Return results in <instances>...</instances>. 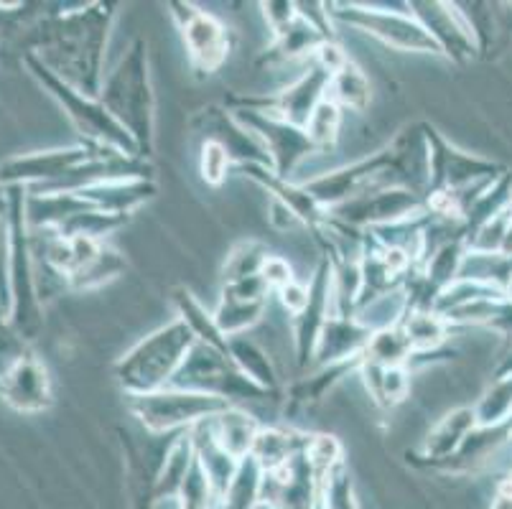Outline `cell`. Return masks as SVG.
<instances>
[{
	"label": "cell",
	"mask_w": 512,
	"mask_h": 509,
	"mask_svg": "<svg viewBox=\"0 0 512 509\" xmlns=\"http://www.w3.org/2000/svg\"><path fill=\"white\" fill-rule=\"evenodd\" d=\"M209 426H212L214 438H217V443L225 448L227 454L235 461H242L253 451L255 438H258L263 423L255 415H250L248 410H242L240 405H230L225 413L214 415L209 420Z\"/></svg>",
	"instance_id": "obj_23"
},
{
	"label": "cell",
	"mask_w": 512,
	"mask_h": 509,
	"mask_svg": "<svg viewBox=\"0 0 512 509\" xmlns=\"http://www.w3.org/2000/svg\"><path fill=\"white\" fill-rule=\"evenodd\" d=\"M278 298H281L283 308L288 311V316H299L301 311L306 308V303H309V283H301V280H293L291 286H286L283 291L276 293Z\"/></svg>",
	"instance_id": "obj_38"
},
{
	"label": "cell",
	"mask_w": 512,
	"mask_h": 509,
	"mask_svg": "<svg viewBox=\"0 0 512 509\" xmlns=\"http://www.w3.org/2000/svg\"><path fill=\"white\" fill-rule=\"evenodd\" d=\"M26 186H8V232H11V308L8 324L26 347L36 342L44 329V303L36 286L34 247L26 219Z\"/></svg>",
	"instance_id": "obj_4"
},
{
	"label": "cell",
	"mask_w": 512,
	"mask_h": 509,
	"mask_svg": "<svg viewBox=\"0 0 512 509\" xmlns=\"http://www.w3.org/2000/svg\"><path fill=\"white\" fill-rule=\"evenodd\" d=\"M169 387L176 390H192L204 392V395H214V398L227 400L230 405L237 403H263V400H281L273 392L263 390L255 385L250 377L242 375L237 370V364L232 362L227 354L217 352L204 344H194L189 357L184 359L181 370L176 372Z\"/></svg>",
	"instance_id": "obj_8"
},
{
	"label": "cell",
	"mask_w": 512,
	"mask_h": 509,
	"mask_svg": "<svg viewBox=\"0 0 512 509\" xmlns=\"http://www.w3.org/2000/svg\"><path fill=\"white\" fill-rule=\"evenodd\" d=\"M370 339L372 331L365 329L355 316L332 314L329 316L327 326H324V331H321L309 370L349 362V359H360L365 347L370 344Z\"/></svg>",
	"instance_id": "obj_21"
},
{
	"label": "cell",
	"mask_w": 512,
	"mask_h": 509,
	"mask_svg": "<svg viewBox=\"0 0 512 509\" xmlns=\"http://www.w3.org/2000/svg\"><path fill=\"white\" fill-rule=\"evenodd\" d=\"M260 278L265 280V286L271 288V293L283 291L286 286H291L293 280H299L293 275L291 263L286 258H281V255H268V260L260 268Z\"/></svg>",
	"instance_id": "obj_36"
},
{
	"label": "cell",
	"mask_w": 512,
	"mask_h": 509,
	"mask_svg": "<svg viewBox=\"0 0 512 509\" xmlns=\"http://www.w3.org/2000/svg\"><path fill=\"white\" fill-rule=\"evenodd\" d=\"M156 181L153 179H133V181H110V184L87 186V189L72 191L79 199H85L95 209L105 214H118V217H130L141 209L143 204L151 202L156 196Z\"/></svg>",
	"instance_id": "obj_22"
},
{
	"label": "cell",
	"mask_w": 512,
	"mask_h": 509,
	"mask_svg": "<svg viewBox=\"0 0 512 509\" xmlns=\"http://www.w3.org/2000/svg\"><path fill=\"white\" fill-rule=\"evenodd\" d=\"M0 398L18 413H44L54 405V387L46 364L34 349H23L0 375Z\"/></svg>",
	"instance_id": "obj_15"
},
{
	"label": "cell",
	"mask_w": 512,
	"mask_h": 509,
	"mask_svg": "<svg viewBox=\"0 0 512 509\" xmlns=\"http://www.w3.org/2000/svg\"><path fill=\"white\" fill-rule=\"evenodd\" d=\"M194 344H197V339H194L192 331L186 329L184 321H169L166 326L148 334L146 339H141L136 347L115 362V382L123 387L128 398L164 390L171 385L176 372L181 370V364L189 357Z\"/></svg>",
	"instance_id": "obj_5"
},
{
	"label": "cell",
	"mask_w": 512,
	"mask_h": 509,
	"mask_svg": "<svg viewBox=\"0 0 512 509\" xmlns=\"http://www.w3.org/2000/svg\"><path fill=\"white\" fill-rule=\"evenodd\" d=\"M332 265L321 258L314 278L309 280V303L299 316H293V349H296V367L299 372H309L311 359H314L319 336L327 326L329 316L334 314V296H332Z\"/></svg>",
	"instance_id": "obj_16"
},
{
	"label": "cell",
	"mask_w": 512,
	"mask_h": 509,
	"mask_svg": "<svg viewBox=\"0 0 512 509\" xmlns=\"http://www.w3.org/2000/svg\"><path fill=\"white\" fill-rule=\"evenodd\" d=\"M327 212L349 227L372 230V227H385V224L421 217V214H426V199L408 189H388L357 196L352 202H344L339 207L327 209Z\"/></svg>",
	"instance_id": "obj_14"
},
{
	"label": "cell",
	"mask_w": 512,
	"mask_h": 509,
	"mask_svg": "<svg viewBox=\"0 0 512 509\" xmlns=\"http://www.w3.org/2000/svg\"><path fill=\"white\" fill-rule=\"evenodd\" d=\"M311 441V433L293 431V428H278V426H263L260 428L255 446L250 451L255 461L263 466V471H271L276 466L286 464L293 456L304 454L306 446Z\"/></svg>",
	"instance_id": "obj_27"
},
{
	"label": "cell",
	"mask_w": 512,
	"mask_h": 509,
	"mask_svg": "<svg viewBox=\"0 0 512 509\" xmlns=\"http://www.w3.org/2000/svg\"><path fill=\"white\" fill-rule=\"evenodd\" d=\"M268 298H271V288L265 286V280L260 275L222 283L220 303L212 311V316L227 339L240 336L263 319Z\"/></svg>",
	"instance_id": "obj_18"
},
{
	"label": "cell",
	"mask_w": 512,
	"mask_h": 509,
	"mask_svg": "<svg viewBox=\"0 0 512 509\" xmlns=\"http://www.w3.org/2000/svg\"><path fill=\"white\" fill-rule=\"evenodd\" d=\"M360 370V359H349V362L329 364V367H319V370H309L288 387V403L291 405H316L327 398L329 392L337 387V382L342 377H347L349 372Z\"/></svg>",
	"instance_id": "obj_28"
},
{
	"label": "cell",
	"mask_w": 512,
	"mask_h": 509,
	"mask_svg": "<svg viewBox=\"0 0 512 509\" xmlns=\"http://www.w3.org/2000/svg\"><path fill=\"white\" fill-rule=\"evenodd\" d=\"M271 224L276 227V230L286 232L301 222H299V217H296V214L286 207V204L278 202V199H271Z\"/></svg>",
	"instance_id": "obj_39"
},
{
	"label": "cell",
	"mask_w": 512,
	"mask_h": 509,
	"mask_svg": "<svg viewBox=\"0 0 512 509\" xmlns=\"http://www.w3.org/2000/svg\"><path fill=\"white\" fill-rule=\"evenodd\" d=\"M357 372L365 382L367 395L380 410H395L411 392V367H380L360 359Z\"/></svg>",
	"instance_id": "obj_25"
},
{
	"label": "cell",
	"mask_w": 512,
	"mask_h": 509,
	"mask_svg": "<svg viewBox=\"0 0 512 509\" xmlns=\"http://www.w3.org/2000/svg\"><path fill=\"white\" fill-rule=\"evenodd\" d=\"M342 120L344 110L327 97L324 102H319V107L314 110V115L306 123V135L314 143V148L319 153H332L337 148L339 133H342Z\"/></svg>",
	"instance_id": "obj_32"
},
{
	"label": "cell",
	"mask_w": 512,
	"mask_h": 509,
	"mask_svg": "<svg viewBox=\"0 0 512 509\" xmlns=\"http://www.w3.org/2000/svg\"><path fill=\"white\" fill-rule=\"evenodd\" d=\"M260 8H263L265 23H268L271 34H276L283 26H288L296 18V13H299V3H286V0L283 3H260Z\"/></svg>",
	"instance_id": "obj_37"
},
{
	"label": "cell",
	"mask_w": 512,
	"mask_h": 509,
	"mask_svg": "<svg viewBox=\"0 0 512 509\" xmlns=\"http://www.w3.org/2000/svg\"><path fill=\"white\" fill-rule=\"evenodd\" d=\"M332 26H349L406 54H436L441 49L426 34V28L416 21L411 11H390V8L367 6V3H324Z\"/></svg>",
	"instance_id": "obj_7"
},
{
	"label": "cell",
	"mask_w": 512,
	"mask_h": 509,
	"mask_svg": "<svg viewBox=\"0 0 512 509\" xmlns=\"http://www.w3.org/2000/svg\"><path fill=\"white\" fill-rule=\"evenodd\" d=\"M400 326L411 339L416 354H436L446 342V336L451 334V324L436 311H408Z\"/></svg>",
	"instance_id": "obj_31"
},
{
	"label": "cell",
	"mask_w": 512,
	"mask_h": 509,
	"mask_svg": "<svg viewBox=\"0 0 512 509\" xmlns=\"http://www.w3.org/2000/svg\"><path fill=\"white\" fill-rule=\"evenodd\" d=\"M230 359L237 364V370L245 377H250L255 385H260L263 390L283 398L281 380H278V372L276 367H273L271 357H268L258 344L250 342L248 336H230Z\"/></svg>",
	"instance_id": "obj_29"
},
{
	"label": "cell",
	"mask_w": 512,
	"mask_h": 509,
	"mask_svg": "<svg viewBox=\"0 0 512 509\" xmlns=\"http://www.w3.org/2000/svg\"><path fill=\"white\" fill-rule=\"evenodd\" d=\"M268 247L258 240H242L230 250L222 268V283H232V280L250 278V275H260V268L268 260Z\"/></svg>",
	"instance_id": "obj_33"
},
{
	"label": "cell",
	"mask_w": 512,
	"mask_h": 509,
	"mask_svg": "<svg viewBox=\"0 0 512 509\" xmlns=\"http://www.w3.org/2000/svg\"><path fill=\"white\" fill-rule=\"evenodd\" d=\"M408 11L426 28V34L436 41L441 54L454 59V62H464L472 54V26L462 11H456V6L413 0V3H408Z\"/></svg>",
	"instance_id": "obj_19"
},
{
	"label": "cell",
	"mask_w": 512,
	"mask_h": 509,
	"mask_svg": "<svg viewBox=\"0 0 512 509\" xmlns=\"http://www.w3.org/2000/svg\"><path fill=\"white\" fill-rule=\"evenodd\" d=\"M23 62L29 67V72L39 79L41 87H44V90L59 102V107L67 112L69 123H72V128L77 130L79 135V143L100 148V151L120 153V156L141 158L136 140L125 133V128H120L118 120L105 110V105H102L97 97L79 95V92L72 90L69 84H64L62 79L54 77V74L41 64L39 56L23 54Z\"/></svg>",
	"instance_id": "obj_6"
},
{
	"label": "cell",
	"mask_w": 512,
	"mask_h": 509,
	"mask_svg": "<svg viewBox=\"0 0 512 509\" xmlns=\"http://www.w3.org/2000/svg\"><path fill=\"white\" fill-rule=\"evenodd\" d=\"M171 303H174V308H176V319L184 321L186 329L192 331L194 339H197V344L212 347V349H217V352H222L230 357V339H227V336L220 331V326H217V321H214L212 311H207V308L197 301V296H194L189 288H184V286L174 288V291H171Z\"/></svg>",
	"instance_id": "obj_24"
},
{
	"label": "cell",
	"mask_w": 512,
	"mask_h": 509,
	"mask_svg": "<svg viewBox=\"0 0 512 509\" xmlns=\"http://www.w3.org/2000/svg\"><path fill=\"white\" fill-rule=\"evenodd\" d=\"M0 308H11V232L8 219L0 217Z\"/></svg>",
	"instance_id": "obj_35"
},
{
	"label": "cell",
	"mask_w": 512,
	"mask_h": 509,
	"mask_svg": "<svg viewBox=\"0 0 512 509\" xmlns=\"http://www.w3.org/2000/svg\"><path fill=\"white\" fill-rule=\"evenodd\" d=\"M0 217H8V186L0 184Z\"/></svg>",
	"instance_id": "obj_40"
},
{
	"label": "cell",
	"mask_w": 512,
	"mask_h": 509,
	"mask_svg": "<svg viewBox=\"0 0 512 509\" xmlns=\"http://www.w3.org/2000/svg\"><path fill=\"white\" fill-rule=\"evenodd\" d=\"M128 408L148 433H153V436H174V433L189 431L202 420L225 413L230 403L222 398H214V395H204V392L164 387L158 392L128 398Z\"/></svg>",
	"instance_id": "obj_9"
},
{
	"label": "cell",
	"mask_w": 512,
	"mask_h": 509,
	"mask_svg": "<svg viewBox=\"0 0 512 509\" xmlns=\"http://www.w3.org/2000/svg\"><path fill=\"white\" fill-rule=\"evenodd\" d=\"M192 128L202 135V140L220 143L230 153L235 166L255 163V166H265L273 171L271 156L263 148V143L225 105H209L199 110L192 118Z\"/></svg>",
	"instance_id": "obj_17"
},
{
	"label": "cell",
	"mask_w": 512,
	"mask_h": 509,
	"mask_svg": "<svg viewBox=\"0 0 512 509\" xmlns=\"http://www.w3.org/2000/svg\"><path fill=\"white\" fill-rule=\"evenodd\" d=\"M431 184L426 123H413L400 130L388 146L349 166L309 179L304 189L324 209H334L357 196L388 189H408L426 199Z\"/></svg>",
	"instance_id": "obj_2"
},
{
	"label": "cell",
	"mask_w": 512,
	"mask_h": 509,
	"mask_svg": "<svg viewBox=\"0 0 512 509\" xmlns=\"http://www.w3.org/2000/svg\"><path fill=\"white\" fill-rule=\"evenodd\" d=\"M232 158L220 143L214 140H202V148H199V176H202L204 184L209 186H222L227 181L232 171Z\"/></svg>",
	"instance_id": "obj_34"
},
{
	"label": "cell",
	"mask_w": 512,
	"mask_h": 509,
	"mask_svg": "<svg viewBox=\"0 0 512 509\" xmlns=\"http://www.w3.org/2000/svg\"><path fill=\"white\" fill-rule=\"evenodd\" d=\"M169 13L179 28L186 56L197 77H212L220 72L232 51L230 28L194 3H169Z\"/></svg>",
	"instance_id": "obj_11"
},
{
	"label": "cell",
	"mask_w": 512,
	"mask_h": 509,
	"mask_svg": "<svg viewBox=\"0 0 512 509\" xmlns=\"http://www.w3.org/2000/svg\"><path fill=\"white\" fill-rule=\"evenodd\" d=\"M118 3H90L77 11L51 13L34 28V49L54 77L85 97H100L105 59L113 34Z\"/></svg>",
	"instance_id": "obj_1"
},
{
	"label": "cell",
	"mask_w": 512,
	"mask_h": 509,
	"mask_svg": "<svg viewBox=\"0 0 512 509\" xmlns=\"http://www.w3.org/2000/svg\"><path fill=\"white\" fill-rule=\"evenodd\" d=\"M332 39H334L332 31H327L324 26L311 21L299 6L296 18H293L288 26H283L281 31L273 34V44L265 49V54L260 56L258 64L260 67H265V64L271 67V64H286V62H296V59H309L311 62L316 51Z\"/></svg>",
	"instance_id": "obj_20"
},
{
	"label": "cell",
	"mask_w": 512,
	"mask_h": 509,
	"mask_svg": "<svg viewBox=\"0 0 512 509\" xmlns=\"http://www.w3.org/2000/svg\"><path fill=\"white\" fill-rule=\"evenodd\" d=\"M327 97L337 102L344 112H365L370 105V82H367L365 72L352 59H347L337 72L329 74Z\"/></svg>",
	"instance_id": "obj_30"
},
{
	"label": "cell",
	"mask_w": 512,
	"mask_h": 509,
	"mask_svg": "<svg viewBox=\"0 0 512 509\" xmlns=\"http://www.w3.org/2000/svg\"><path fill=\"white\" fill-rule=\"evenodd\" d=\"M97 100L125 128V133L136 140L141 158L153 156L156 140V95L151 84V64H148V46L136 39L120 56L113 72H107L102 92Z\"/></svg>",
	"instance_id": "obj_3"
},
{
	"label": "cell",
	"mask_w": 512,
	"mask_h": 509,
	"mask_svg": "<svg viewBox=\"0 0 512 509\" xmlns=\"http://www.w3.org/2000/svg\"><path fill=\"white\" fill-rule=\"evenodd\" d=\"M237 120H240L255 138L263 143V148L268 151L273 163V174L283 181H291V176L296 174V168L311 156H319V151L314 148V143L309 140L306 130L296 128V125H288L278 118H268V115H260V112L250 110H230Z\"/></svg>",
	"instance_id": "obj_13"
},
{
	"label": "cell",
	"mask_w": 512,
	"mask_h": 509,
	"mask_svg": "<svg viewBox=\"0 0 512 509\" xmlns=\"http://www.w3.org/2000/svg\"><path fill=\"white\" fill-rule=\"evenodd\" d=\"M97 153H113L100 151V148L77 143L72 148H54V151H36L13 156L0 163V184L3 186H26L29 191H49L62 184L72 171H77L82 163L95 158Z\"/></svg>",
	"instance_id": "obj_12"
},
{
	"label": "cell",
	"mask_w": 512,
	"mask_h": 509,
	"mask_svg": "<svg viewBox=\"0 0 512 509\" xmlns=\"http://www.w3.org/2000/svg\"><path fill=\"white\" fill-rule=\"evenodd\" d=\"M477 428V413L472 408H456L428 431L421 446L423 459H449L456 448H462L469 433Z\"/></svg>",
	"instance_id": "obj_26"
},
{
	"label": "cell",
	"mask_w": 512,
	"mask_h": 509,
	"mask_svg": "<svg viewBox=\"0 0 512 509\" xmlns=\"http://www.w3.org/2000/svg\"><path fill=\"white\" fill-rule=\"evenodd\" d=\"M329 92V72L319 67V64L309 62V69L301 74L293 84H288L286 90L276 92V95H232L225 97L222 105L227 110H250L268 115V118H278L288 125L304 130L319 102L327 100Z\"/></svg>",
	"instance_id": "obj_10"
}]
</instances>
